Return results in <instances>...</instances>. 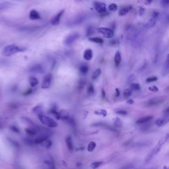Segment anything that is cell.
Segmentation results:
<instances>
[{
    "instance_id": "1",
    "label": "cell",
    "mask_w": 169,
    "mask_h": 169,
    "mask_svg": "<svg viewBox=\"0 0 169 169\" xmlns=\"http://www.w3.org/2000/svg\"><path fill=\"white\" fill-rule=\"evenodd\" d=\"M26 50V48L19 47L14 44H11L4 48L2 51V54L5 57H10L15 54L25 51Z\"/></svg>"
},
{
    "instance_id": "2",
    "label": "cell",
    "mask_w": 169,
    "mask_h": 169,
    "mask_svg": "<svg viewBox=\"0 0 169 169\" xmlns=\"http://www.w3.org/2000/svg\"><path fill=\"white\" fill-rule=\"evenodd\" d=\"M168 138V135L167 134L164 137H162V139H160V140L158 142V144L156 145L155 147L153 149V150L147 156L145 160V161L146 163L150 161V160L152 159V158L159 152L160 150L161 149L162 146L167 140Z\"/></svg>"
},
{
    "instance_id": "3",
    "label": "cell",
    "mask_w": 169,
    "mask_h": 169,
    "mask_svg": "<svg viewBox=\"0 0 169 169\" xmlns=\"http://www.w3.org/2000/svg\"><path fill=\"white\" fill-rule=\"evenodd\" d=\"M88 15L87 14H81L73 18L68 23V26L72 27L84 23L87 19Z\"/></svg>"
},
{
    "instance_id": "4",
    "label": "cell",
    "mask_w": 169,
    "mask_h": 169,
    "mask_svg": "<svg viewBox=\"0 0 169 169\" xmlns=\"http://www.w3.org/2000/svg\"><path fill=\"white\" fill-rule=\"evenodd\" d=\"M38 118L42 124L44 125H47L48 127L54 128V127H57L58 126L57 122H56L55 121H54L53 119L48 117H47L43 115H38Z\"/></svg>"
},
{
    "instance_id": "5",
    "label": "cell",
    "mask_w": 169,
    "mask_h": 169,
    "mask_svg": "<svg viewBox=\"0 0 169 169\" xmlns=\"http://www.w3.org/2000/svg\"><path fill=\"white\" fill-rule=\"evenodd\" d=\"M167 97L165 96H158L153 97L152 98L148 100L145 103L146 106L148 107L157 106L161 104L166 100Z\"/></svg>"
},
{
    "instance_id": "6",
    "label": "cell",
    "mask_w": 169,
    "mask_h": 169,
    "mask_svg": "<svg viewBox=\"0 0 169 169\" xmlns=\"http://www.w3.org/2000/svg\"><path fill=\"white\" fill-rule=\"evenodd\" d=\"M98 32L102 34L105 37L107 38H112L114 35V31L111 29L105 27H100L97 29Z\"/></svg>"
},
{
    "instance_id": "7",
    "label": "cell",
    "mask_w": 169,
    "mask_h": 169,
    "mask_svg": "<svg viewBox=\"0 0 169 169\" xmlns=\"http://www.w3.org/2000/svg\"><path fill=\"white\" fill-rule=\"evenodd\" d=\"M80 37V34L78 33H72L67 36L64 41V43L66 45H70L78 40Z\"/></svg>"
},
{
    "instance_id": "8",
    "label": "cell",
    "mask_w": 169,
    "mask_h": 169,
    "mask_svg": "<svg viewBox=\"0 0 169 169\" xmlns=\"http://www.w3.org/2000/svg\"><path fill=\"white\" fill-rule=\"evenodd\" d=\"M94 7L95 10L98 11L99 13L105 15L107 13L106 8V4L100 2H94Z\"/></svg>"
},
{
    "instance_id": "9",
    "label": "cell",
    "mask_w": 169,
    "mask_h": 169,
    "mask_svg": "<svg viewBox=\"0 0 169 169\" xmlns=\"http://www.w3.org/2000/svg\"><path fill=\"white\" fill-rule=\"evenodd\" d=\"M65 13V9L61 10L59 11L58 13L54 16L53 17H52L51 19L50 20V23L52 25L56 26L59 25L60 22V19L63 14Z\"/></svg>"
},
{
    "instance_id": "10",
    "label": "cell",
    "mask_w": 169,
    "mask_h": 169,
    "mask_svg": "<svg viewBox=\"0 0 169 169\" xmlns=\"http://www.w3.org/2000/svg\"><path fill=\"white\" fill-rule=\"evenodd\" d=\"M52 78V74H48L44 76L42 84H41V87L42 89H48L51 86Z\"/></svg>"
},
{
    "instance_id": "11",
    "label": "cell",
    "mask_w": 169,
    "mask_h": 169,
    "mask_svg": "<svg viewBox=\"0 0 169 169\" xmlns=\"http://www.w3.org/2000/svg\"><path fill=\"white\" fill-rule=\"evenodd\" d=\"M153 117L152 116H143L137 120L136 123L138 125H142L152 121Z\"/></svg>"
},
{
    "instance_id": "12",
    "label": "cell",
    "mask_w": 169,
    "mask_h": 169,
    "mask_svg": "<svg viewBox=\"0 0 169 169\" xmlns=\"http://www.w3.org/2000/svg\"><path fill=\"white\" fill-rule=\"evenodd\" d=\"M30 72H34L36 74H43L44 72V69L42 66L39 64L34 65L29 69Z\"/></svg>"
},
{
    "instance_id": "13",
    "label": "cell",
    "mask_w": 169,
    "mask_h": 169,
    "mask_svg": "<svg viewBox=\"0 0 169 169\" xmlns=\"http://www.w3.org/2000/svg\"><path fill=\"white\" fill-rule=\"evenodd\" d=\"M49 135H46L45 134H40V135H38V137L35 139L34 142L36 144H42L43 142L47 139L49 137Z\"/></svg>"
},
{
    "instance_id": "14",
    "label": "cell",
    "mask_w": 169,
    "mask_h": 169,
    "mask_svg": "<svg viewBox=\"0 0 169 169\" xmlns=\"http://www.w3.org/2000/svg\"><path fill=\"white\" fill-rule=\"evenodd\" d=\"M169 121L168 116H166L165 117L159 118L157 120H156L155 122V124L158 127H161L167 124Z\"/></svg>"
},
{
    "instance_id": "15",
    "label": "cell",
    "mask_w": 169,
    "mask_h": 169,
    "mask_svg": "<svg viewBox=\"0 0 169 169\" xmlns=\"http://www.w3.org/2000/svg\"><path fill=\"white\" fill-rule=\"evenodd\" d=\"M93 126L94 127H102L104 129L108 130L110 131H113V132H117L116 129H114L113 127H112L110 125H107V124L103 123H95L93 124Z\"/></svg>"
},
{
    "instance_id": "16",
    "label": "cell",
    "mask_w": 169,
    "mask_h": 169,
    "mask_svg": "<svg viewBox=\"0 0 169 169\" xmlns=\"http://www.w3.org/2000/svg\"><path fill=\"white\" fill-rule=\"evenodd\" d=\"M41 19L40 14L37 11L35 10H32L29 13V19L33 21L38 20Z\"/></svg>"
},
{
    "instance_id": "17",
    "label": "cell",
    "mask_w": 169,
    "mask_h": 169,
    "mask_svg": "<svg viewBox=\"0 0 169 169\" xmlns=\"http://www.w3.org/2000/svg\"><path fill=\"white\" fill-rule=\"evenodd\" d=\"M93 57V52L92 50L90 49H87L85 50L84 53V59L86 61H90Z\"/></svg>"
},
{
    "instance_id": "18",
    "label": "cell",
    "mask_w": 169,
    "mask_h": 169,
    "mask_svg": "<svg viewBox=\"0 0 169 169\" xmlns=\"http://www.w3.org/2000/svg\"><path fill=\"white\" fill-rule=\"evenodd\" d=\"M132 6H126L124 8H123L119 11V15L120 16H124V15H127V13L132 9Z\"/></svg>"
},
{
    "instance_id": "19",
    "label": "cell",
    "mask_w": 169,
    "mask_h": 169,
    "mask_svg": "<svg viewBox=\"0 0 169 169\" xmlns=\"http://www.w3.org/2000/svg\"><path fill=\"white\" fill-rule=\"evenodd\" d=\"M66 143L67 145V148L70 151H72L74 149V145L72 142V137L70 136H68L66 139Z\"/></svg>"
},
{
    "instance_id": "20",
    "label": "cell",
    "mask_w": 169,
    "mask_h": 169,
    "mask_svg": "<svg viewBox=\"0 0 169 169\" xmlns=\"http://www.w3.org/2000/svg\"><path fill=\"white\" fill-rule=\"evenodd\" d=\"M44 163L48 166V169H55V166L53 158L50 157L47 159L45 161H44Z\"/></svg>"
},
{
    "instance_id": "21",
    "label": "cell",
    "mask_w": 169,
    "mask_h": 169,
    "mask_svg": "<svg viewBox=\"0 0 169 169\" xmlns=\"http://www.w3.org/2000/svg\"><path fill=\"white\" fill-rule=\"evenodd\" d=\"M121 60H122V58H121V55L120 52H116L114 57V62L116 66L118 67L119 66L121 62Z\"/></svg>"
},
{
    "instance_id": "22",
    "label": "cell",
    "mask_w": 169,
    "mask_h": 169,
    "mask_svg": "<svg viewBox=\"0 0 169 169\" xmlns=\"http://www.w3.org/2000/svg\"><path fill=\"white\" fill-rule=\"evenodd\" d=\"M33 112L35 114H37V115H43V107L42 105H38L35 107H34L32 109Z\"/></svg>"
},
{
    "instance_id": "23",
    "label": "cell",
    "mask_w": 169,
    "mask_h": 169,
    "mask_svg": "<svg viewBox=\"0 0 169 169\" xmlns=\"http://www.w3.org/2000/svg\"><path fill=\"white\" fill-rule=\"evenodd\" d=\"M155 25H156V19L151 18L145 24L144 27L147 29L150 28L154 27Z\"/></svg>"
},
{
    "instance_id": "24",
    "label": "cell",
    "mask_w": 169,
    "mask_h": 169,
    "mask_svg": "<svg viewBox=\"0 0 169 169\" xmlns=\"http://www.w3.org/2000/svg\"><path fill=\"white\" fill-rule=\"evenodd\" d=\"M89 70V67L86 64H82L80 67V71L82 74H86L87 73Z\"/></svg>"
},
{
    "instance_id": "25",
    "label": "cell",
    "mask_w": 169,
    "mask_h": 169,
    "mask_svg": "<svg viewBox=\"0 0 169 169\" xmlns=\"http://www.w3.org/2000/svg\"><path fill=\"white\" fill-rule=\"evenodd\" d=\"M28 81L29 83L32 87H34L35 86H36L39 84V81L38 80L33 76L30 77L29 78Z\"/></svg>"
},
{
    "instance_id": "26",
    "label": "cell",
    "mask_w": 169,
    "mask_h": 169,
    "mask_svg": "<svg viewBox=\"0 0 169 169\" xmlns=\"http://www.w3.org/2000/svg\"><path fill=\"white\" fill-rule=\"evenodd\" d=\"M50 112L52 114H53L54 116L55 117V118L58 119V120H60V117H59V112H58V111L57 110V107L55 105L53 106L50 109Z\"/></svg>"
},
{
    "instance_id": "27",
    "label": "cell",
    "mask_w": 169,
    "mask_h": 169,
    "mask_svg": "<svg viewBox=\"0 0 169 169\" xmlns=\"http://www.w3.org/2000/svg\"><path fill=\"white\" fill-rule=\"evenodd\" d=\"M88 39L91 42H95L98 44H102L104 42V40L102 38L98 37H89Z\"/></svg>"
},
{
    "instance_id": "28",
    "label": "cell",
    "mask_w": 169,
    "mask_h": 169,
    "mask_svg": "<svg viewBox=\"0 0 169 169\" xmlns=\"http://www.w3.org/2000/svg\"><path fill=\"white\" fill-rule=\"evenodd\" d=\"M95 32L94 28L92 26L89 25L87 27L86 30V36L89 37V36H92Z\"/></svg>"
},
{
    "instance_id": "29",
    "label": "cell",
    "mask_w": 169,
    "mask_h": 169,
    "mask_svg": "<svg viewBox=\"0 0 169 169\" xmlns=\"http://www.w3.org/2000/svg\"><path fill=\"white\" fill-rule=\"evenodd\" d=\"M25 131L27 134L31 136H34L37 134V131L33 128H27L25 129Z\"/></svg>"
},
{
    "instance_id": "30",
    "label": "cell",
    "mask_w": 169,
    "mask_h": 169,
    "mask_svg": "<svg viewBox=\"0 0 169 169\" xmlns=\"http://www.w3.org/2000/svg\"><path fill=\"white\" fill-rule=\"evenodd\" d=\"M11 4L9 2H4L0 4V11L5 10L10 8L11 6Z\"/></svg>"
},
{
    "instance_id": "31",
    "label": "cell",
    "mask_w": 169,
    "mask_h": 169,
    "mask_svg": "<svg viewBox=\"0 0 169 169\" xmlns=\"http://www.w3.org/2000/svg\"><path fill=\"white\" fill-rule=\"evenodd\" d=\"M101 73V70L100 68H98L96 70H95L94 72H93V74H92V76H91V78L93 80H96L97 79L99 76L100 75Z\"/></svg>"
},
{
    "instance_id": "32",
    "label": "cell",
    "mask_w": 169,
    "mask_h": 169,
    "mask_svg": "<svg viewBox=\"0 0 169 169\" xmlns=\"http://www.w3.org/2000/svg\"><path fill=\"white\" fill-rule=\"evenodd\" d=\"M130 89L132 91H139L141 89V86L139 84L133 83L130 85Z\"/></svg>"
},
{
    "instance_id": "33",
    "label": "cell",
    "mask_w": 169,
    "mask_h": 169,
    "mask_svg": "<svg viewBox=\"0 0 169 169\" xmlns=\"http://www.w3.org/2000/svg\"><path fill=\"white\" fill-rule=\"evenodd\" d=\"M96 146V144L95 142L91 141L89 143L88 145L87 150L88 152H91L95 149V147Z\"/></svg>"
},
{
    "instance_id": "34",
    "label": "cell",
    "mask_w": 169,
    "mask_h": 169,
    "mask_svg": "<svg viewBox=\"0 0 169 169\" xmlns=\"http://www.w3.org/2000/svg\"><path fill=\"white\" fill-rule=\"evenodd\" d=\"M132 91H133L130 89H125V90H124V92H123L124 98L125 99L129 98L132 94Z\"/></svg>"
},
{
    "instance_id": "35",
    "label": "cell",
    "mask_w": 169,
    "mask_h": 169,
    "mask_svg": "<svg viewBox=\"0 0 169 169\" xmlns=\"http://www.w3.org/2000/svg\"><path fill=\"white\" fill-rule=\"evenodd\" d=\"M95 92L94 87L92 84H89L88 86L87 89V93L88 95H93Z\"/></svg>"
},
{
    "instance_id": "36",
    "label": "cell",
    "mask_w": 169,
    "mask_h": 169,
    "mask_svg": "<svg viewBox=\"0 0 169 169\" xmlns=\"http://www.w3.org/2000/svg\"><path fill=\"white\" fill-rule=\"evenodd\" d=\"M94 114L97 115H101L103 117H106L107 115V112L106 110L103 109H100L98 110L95 111L94 112Z\"/></svg>"
},
{
    "instance_id": "37",
    "label": "cell",
    "mask_w": 169,
    "mask_h": 169,
    "mask_svg": "<svg viewBox=\"0 0 169 169\" xmlns=\"http://www.w3.org/2000/svg\"><path fill=\"white\" fill-rule=\"evenodd\" d=\"M102 162H95L91 164L90 167L93 169H97L102 165Z\"/></svg>"
},
{
    "instance_id": "38",
    "label": "cell",
    "mask_w": 169,
    "mask_h": 169,
    "mask_svg": "<svg viewBox=\"0 0 169 169\" xmlns=\"http://www.w3.org/2000/svg\"><path fill=\"white\" fill-rule=\"evenodd\" d=\"M118 6L115 3L111 4L108 7L109 10L111 11H116L118 10Z\"/></svg>"
},
{
    "instance_id": "39",
    "label": "cell",
    "mask_w": 169,
    "mask_h": 169,
    "mask_svg": "<svg viewBox=\"0 0 169 169\" xmlns=\"http://www.w3.org/2000/svg\"><path fill=\"white\" fill-rule=\"evenodd\" d=\"M43 143H44V146L47 149H49V148H50L51 147L52 145V142L51 141L48 139H46L44 142Z\"/></svg>"
},
{
    "instance_id": "40",
    "label": "cell",
    "mask_w": 169,
    "mask_h": 169,
    "mask_svg": "<svg viewBox=\"0 0 169 169\" xmlns=\"http://www.w3.org/2000/svg\"><path fill=\"white\" fill-rule=\"evenodd\" d=\"M86 81L84 80H81L78 84V90H82L84 89V86L85 85Z\"/></svg>"
},
{
    "instance_id": "41",
    "label": "cell",
    "mask_w": 169,
    "mask_h": 169,
    "mask_svg": "<svg viewBox=\"0 0 169 169\" xmlns=\"http://www.w3.org/2000/svg\"><path fill=\"white\" fill-rule=\"evenodd\" d=\"M10 129L11 131L13 132V133H19V128L15 126V125H11L10 127Z\"/></svg>"
},
{
    "instance_id": "42",
    "label": "cell",
    "mask_w": 169,
    "mask_h": 169,
    "mask_svg": "<svg viewBox=\"0 0 169 169\" xmlns=\"http://www.w3.org/2000/svg\"><path fill=\"white\" fill-rule=\"evenodd\" d=\"M158 80V78L156 76H152L148 78L146 80L147 82H156Z\"/></svg>"
},
{
    "instance_id": "43",
    "label": "cell",
    "mask_w": 169,
    "mask_h": 169,
    "mask_svg": "<svg viewBox=\"0 0 169 169\" xmlns=\"http://www.w3.org/2000/svg\"><path fill=\"white\" fill-rule=\"evenodd\" d=\"M161 4L163 7L166 8L169 6V1L168 0H163L161 2Z\"/></svg>"
},
{
    "instance_id": "44",
    "label": "cell",
    "mask_w": 169,
    "mask_h": 169,
    "mask_svg": "<svg viewBox=\"0 0 169 169\" xmlns=\"http://www.w3.org/2000/svg\"><path fill=\"white\" fill-rule=\"evenodd\" d=\"M159 15V12L157 11H154L152 12V16L153 19H156Z\"/></svg>"
},
{
    "instance_id": "45",
    "label": "cell",
    "mask_w": 169,
    "mask_h": 169,
    "mask_svg": "<svg viewBox=\"0 0 169 169\" xmlns=\"http://www.w3.org/2000/svg\"><path fill=\"white\" fill-rule=\"evenodd\" d=\"M148 90L152 92H157L159 90V88L156 86L153 85L148 88Z\"/></svg>"
},
{
    "instance_id": "46",
    "label": "cell",
    "mask_w": 169,
    "mask_h": 169,
    "mask_svg": "<svg viewBox=\"0 0 169 169\" xmlns=\"http://www.w3.org/2000/svg\"><path fill=\"white\" fill-rule=\"evenodd\" d=\"M25 142L26 143V144L27 145H32L33 144V141L32 140H31L30 139H24Z\"/></svg>"
},
{
    "instance_id": "47",
    "label": "cell",
    "mask_w": 169,
    "mask_h": 169,
    "mask_svg": "<svg viewBox=\"0 0 169 169\" xmlns=\"http://www.w3.org/2000/svg\"><path fill=\"white\" fill-rule=\"evenodd\" d=\"M134 168V166L132 164H128L127 165L124 166L123 167L120 169H133Z\"/></svg>"
},
{
    "instance_id": "48",
    "label": "cell",
    "mask_w": 169,
    "mask_h": 169,
    "mask_svg": "<svg viewBox=\"0 0 169 169\" xmlns=\"http://www.w3.org/2000/svg\"><path fill=\"white\" fill-rule=\"evenodd\" d=\"M117 113L120 115H127V112L125 110H119L117 112Z\"/></svg>"
},
{
    "instance_id": "49",
    "label": "cell",
    "mask_w": 169,
    "mask_h": 169,
    "mask_svg": "<svg viewBox=\"0 0 169 169\" xmlns=\"http://www.w3.org/2000/svg\"><path fill=\"white\" fill-rule=\"evenodd\" d=\"M32 93V89H31V88H29V89L27 90V91H26L25 92H24V93H23V95L27 96V95H30V94H31Z\"/></svg>"
},
{
    "instance_id": "50",
    "label": "cell",
    "mask_w": 169,
    "mask_h": 169,
    "mask_svg": "<svg viewBox=\"0 0 169 169\" xmlns=\"http://www.w3.org/2000/svg\"><path fill=\"white\" fill-rule=\"evenodd\" d=\"M111 45H116L119 43L118 40H116V39H114V40H111L110 42Z\"/></svg>"
},
{
    "instance_id": "51",
    "label": "cell",
    "mask_w": 169,
    "mask_h": 169,
    "mask_svg": "<svg viewBox=\"0 0 169 169\" xmlns=\"http://www.w3.org/2000/svg\"><path fill=\"white\" fill-rule=\"evenodd\" d=\"M145 11V9L142 7H141L139 10V15L140 16H142Z\"/></svg>"
},
{
    "instance_id": "52",
    "label": "cell",
    "mask_w": 169,
    "mask_h": 169,
    "mask_svg": "<svg viewBox=\"0 0 169 169\" xmlns=\"http://www.w3.org/2000/svg\"><path fill=\"white\" fill-rule=\"evenodd\" d=\"M115 91H116V93H115V96H116V97H119L120 95V90L118 88H116V89H115Z\"/></svg>"
},
{
    "instance_id": "53",
    "label": "cell",
    "mask_w": 169,
    "mask_h": 169,
    "mask_svg": "<svg viewBox=\"0 0 169 169\" xmlns=\"http://www.w3.org/2000/svg\"><path fill=\"white\" fill-rule=\"evenodd\" d=\"M101 94H102V97L103 99H104L106 97V92L103 89H102L101 90Z\"/></svg>"
},
{
    "instance_id": "54",
    "label": "cell",
    "mask_w": 169,
    "mask_h": 169,
    "mask_svg": "<svg viewBox=\"0 0 169 169\" xmlns=\"http://www.w3.org/2000/svg\"><path fill=\"white\" fill-rule=\"evenodd\" d=\"M133 77H134V75L133 74H132V75H130L129 76V78H128V81L129 82H131V80H133Z\"/></svg>"
},
{
    "instance_id": "55",
    "label": "cell",
    "mask_w": 169,
    "mask_h": 169,
    "mask_svg": "<svg viewBox=\"0 0 169 169\" xmlns=\"http://www.w3.org/2000/svg\"><path fill=\"white\" fill-rule=\"evenodd\" d=\"M127 103L128 104H133V103H134V101H133V100H132L131 99H129L127 101Z\"/></svg>"
},
{
    "instance_id": "56",
    "label": "cell",
    "mask_w": 169,
    "mask_h": 169,
    "mask_svg": "<svg viewBox=\"0 0 169 169\" xmlns=\"http://www.w3.org/2000/svg\"><path fill=\"white\" fill-rule=\"evenodd\" d=\"M151 3H152V1H145L144 2L145 4L147 5H150Z\"/></svg>"
},
{
    "instance_id": "57",
    "label": "cell",
    "mask_w": 169,
    "mask_h": 169,
    "mask_svg": "<svg viewBox=\"0 0 169 169\" xmlns=\"http://www.w3.org/2000/svg\"><path fill=\"white\" fill-rule=\"evenodd\" d=\"M163 169H168V168L166 166H165L164 167Z\"/></svg>"
},
{
    "instance_id": "58",
    "label": "cell",
    "mask_w": 169,
    "mask_h": 169,
    "mask_svg": "<svg viewBox=\"0 0 169 169\" xmlns=\"http://www.w3.org/2000/svg\"><path fill=\"white\" fill-rule=\"evenodd\" d=\"M0 127H1V124H0Z\"/></svg>"
}]
</instances>
